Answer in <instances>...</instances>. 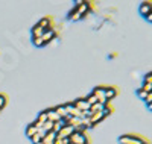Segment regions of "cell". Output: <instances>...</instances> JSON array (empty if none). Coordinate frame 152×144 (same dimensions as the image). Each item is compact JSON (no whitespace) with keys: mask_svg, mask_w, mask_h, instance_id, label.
<instances>
[{"mask_svg":"<svg viewBox=\"0 0 152 144\" xmlns=\"http://www.w3.org/2000/svg\"><path fill=\"white\" fill-rule=\"evenodd\" d=\"M6 106V97L3 94H0V109Z\"/></svg>","mask_w":152,"mask_h":144,"instance_id":"cell-24","label":"cell"},{"mask_svg":"<svg viewBox=\"0 0 152 144\" xmlns=\"http://www.w3.org/2000/svg\"><path fill=\"white\" fill-rule=\"evenodd\" d=\"M37 132H38V129H37L34 124H29V126L26 127V137H28V138H32Z\"/></svg>","mask_w":152,"mask_h":144,"instance_id":"cell-17","label":"cell"},{"mask_svg":"<svg viewBox=\"0 0 152 144\" xmlns=\"http://www.w3.org/2000/svg\"><path fill=\"white\" fill-rule=\"evenodd\" d=\"M91 94L97 99L99 103H102V105L107 103V99H105V87H97V88H94Z\"/></svg>","mask_w":152,"mask_h":144,"instance_id":"cell-3","label":"cell"},{"mask_svg":"<svg viewBox=\"0 0 152 144\" xmlns=\"http://www.w3.org/2000/svg\"><path fill=\"white\" fill-rule=\"evenodd\" d=\"M138 11H140L142 17H148L151 12H152V2H143V3H140Z\"/></svg>","mask_w":152,"mask_h":144,"instance_id":"cell-7","label":"cell"},{"mask_svg":"<svg viewBox=\"0 0 152 144\" xmlns=\"http://www.w3.org/2000/svg\"><path fill=\"white\" fill-rule=\"evenodd\" d=\"M85 100L88 102V105H90V106H91V105H94V103H97V99H96L93 94H88V96L85 97Z\"/></svg>","mask_w":152,"mask_h":144,"instance_id":"cell-20","label":"cell"},{"mask_svg":"<svg viewBox=\"0 0 152 144\" xmlns=\"http://www.w3.org/2000/svg\"><path fill=\"white\" fill-rule=\"evenodd\" d=\"M64 108H66L67 114H69V115H72V117H79V119L82 117V112L76 109V108L73 106V103H66V105H64Z\"/></svg>","mask_w":152,"mask_h":144,"instance_id":"cell-9","label":"cell"},{"mask_svg":"<svg viewBox=\"0 0 152 144\" xmlns=\"http://www.w3.org/2000/svg\"><path fill=\"white\" fill-rule=\"evenodd\" d=\"M56 29L53 28V29H49V31H44V33H43V36H41V40H43V43H44V46L46 44H49V43H52L55 38H56Z\"/></svg>","mask_w":152,"mask_h":144,"instance_id":"cell-4","label":"cell"},{"mask_svg":"<svg viewBox=\"0 0 152 144\" xmlns=\"http://www.w3.org/2000/svg\"><path fill=\"white\" fill-rule=\"evenodd\" d=\"M146 144H152V143H146Z\"/></svg>","mask_w":152,"mask_h":144,"instance_id":"cell-32","label":"cell"},{"mask_svg":"<svg viewBox=\"0 0 152 144\" xmlns=\"http://www.w3.org/2000/svg\"><path fill=\"white\" fill-rule=\"evenodd\" d=\"M148 109H149V111H152V103H149V105H148Z\"/></svg>","mask_w":152,"mask_h":144,"instance_id":"cell-30","label":"cell"},{"mask_svg":"<svg viewBox=\"0 0 152 144\" xmlns=\"http://www.w3.org/2000/svg\"><path fill=\"white\" fill-rule=\"evenodd\" d=\"M137 96L140 97L142 100H145V99H146V96H148V93H146L145 89H142V88H138V89H137Z\"/></svg>","mask_w":152,"mask_h":144,"instance_id":"cell-22","label":"cell"},{"mask_svg":"<svg viewBox=\"0 0 152 144\" xmlns=\"http://www.w3.org/2000/svg\"><path fill=\"white\" fill-rule=\"evenodd\" d=\"M43 33H44V31H43L38 24H35L34 28H32V38H41Z\"/></svg>","mask_w":152,"mask_h":144,"instance_id":"cell-15","label":"cell"},{"mask_svg":"<svg viewBox=\"0 0 152 144\" xmlns=\"http://www.w3.org/2000/svg\"><path fill=\"white\" fill-rule=\"evenodd\" d=\"M53 109H55V112L61 117V119H66V117L69 115L67 111H66V108H64V105H62V106H56V108H53Z\"/></svg>","mask_w":152,"mask_h":144,"instance_id":"cell-16","label":"cell"},{"mask_svg":"<svg viewBox=\"0 0 152 144\" xmlns=\"http://www.w3.org/2000/svg\"><path fill=\"white\" fill-rule=\"evenodd\" d=\"M145 20H146V21H149V23H152V12H151V14H149L148 17H145Z\"/></svg>","mask_w":152,"mask_h":144,"instance_id":"cell-29","label":"cell"},{"mask_svg":"<svg viewBox=\"0 0 152 144\" xmlns=\"http://www.w3.org/2000/svg\"><path fill=\"white\" fill-rule=\"evenodd\" d=\"M41 140H43V138H41V137H40V135H38V134H35V135H34V137H32V138H31V141H32V143H34V144H35V143H40V141H41Z\"/></svg>","mask_w":152,"mask_h":144,"instance_id":"cell-26","label":"cell"},{"mask_svg":"<svg viewBox=\"0 0 152 144\" xmlns=\"http://www.w3.org/2000/svg\"><path fill=\"white\" fill-rule=\"evenodd\" d=\"M73 106L78 109V111H81V112L90 109V105H88V102H87L85 99H78V100H75V102H73Z\"/></svg>","mask_w":152,"mask_h":144,"instance_id":"cell-6","label":"cell"},{"mask_svg":"<svg viewBox=\"0 0 152 144\" xmlns=\"http://www.w3.org/2000/svg\"><path fill=\"white\" fill-rule=\"evenodd\" d=\"M55 138H56V134H55V132H47V135H46L41 141H43L44 144H53Z\"/></svg>","mask_w":152,"mask_h":144,"instance_id":"cell-14","label":"cell"},{"mask_svg":"<svg viewBox=\"0 0 152 144\" xmlns=\"http://www.w3.org/2000/svg\"><path fill=\"white\" fill-rule=\"evenodd\" d=\"M67 18H69L70 21H78V20H81V18H82V15H81L79 12L73 8V9L69 12V17H67Z\"/></svg>","mask_w":152,"mask_h":144,"instance_id":"cell-13","label":"cell"},{"mask_svg":"<svg viewBox=\"0 0 152 144\" xmlns=\"http://www.w3.org/2000/svg\"><path fill=\"white\" fill-rule=\"evenodd\" d=\"M145 84L152 85V71H151V73H148V74L145 76Z\"/></svg>","mask_w":152,"mask_h":144,"instance_id":"cell-23","label":"cell"},{"mask_svg":"<svg viewBox=\"0 0 152 144\" xmlns=\"http://www.w3.org/2000/svg\"><path fill=\"white\" fill-rule=\"evenodd\" d=\"M64 126H66V121H64V120H61V121H58V123H53V129H52V132L58 134L59 130H61V127H64Z\"/></svg>","mask_w":152,"mask_h":144,"instance_id":"cell-18","label":"cell"},{"mask_svg":"<svg viewBox=\"0 0 152 144\" xmlns=\"http://www.w3.org/2000/svg\"><path fill=\"white\" fill-rule=\"evenodd\" d=\"M117 96V88L116 87H105V99L107 102H111Z\"/></svg>","mask_w":152,"mask_h":144,"instance_id":"cell-10","label":"cell"},{"mask_svg":"<svg viewBox=\"0 0 152 144\" xmlns=\"http://www.w3.org/2000/svg\"><path fill=\"white\" fill-rule=\"evenodd\" d=\"M37 134H38V135H40L41 138H44V137L47 135V132H46V130H44V129H38V132H37Z\"/></svg>","mask_w":152,"mask_h":144,"instance_id":"cell-28","label":"cell"},{"mask_svg":"<svg viewBox=\"0 0 152 144\" xmlns=\"http://www.w3.org/2000/svg\"><path fill=\"white\" fill-rule=\"evenodd\" d=\"M32 43H34V46H37V47H43V46H44V43H43L41 38H32Z\"/></svg>","mask_w":152,"mask_h":144,"instance_id":"cell-21","label":"cell"},{"mask_svg":"<svg viewBox=\"0 0 152 144\" xmlns=\"http://www.w3.org/2000/svg\"><path fill=\"white\" fill-rule=\"evenodd\" d=\"M142 89H145L146 93H151V91H152V85H149V84H145V82H143V85H142Z\"/></svg>","mask_w":152,"mask_h":144,"instance_id":"cell-25","label":"cell"},{"mask_svg":"<svg viewBox=\"0 0 152 144\" xmlns=\"http://www.w3.org/2000/svg\"><path fill=\"white\" fill-rule=\"evenodd\" d=\"M69 144H72V143H69Z\"/></svg>","mask_w":152,"mask_h":144,"instance_id":"cell-33","label":"cell"},{"mask_svg":"<svg viewBox=\"0 0 152 144\" xmlns=\"http://www.w3.org/2000/svg\"><path fill=\"white\" fill-rule=\"evenodd\" d=\"M41 129H44L46 132H52V129H53V123L47 120V121H46V123L43 124V127H41Z\"/></svg>","mask_w":152,"mask_h":144,"instance_id":"cell-19","label":"cell"},{"mask_svg":"<svg viewBox=\"0 0 152 144\" xmlns=\"http://www.w3.org/2000/svg\"><path fill=\"white\" fill-rule=\"evenodd\" d=\"M88 119H90V123H91V126L94 127L97 123H100V121H102V120L105 119V117H104V114H102V112H94V114H91L90 117H88Z\"/></svg>","mask_w":152,"mask_h":144,"instance_id":"cell-11","label":"cell"},{"mask_svg":"<svg viewBox=\"0 0 152 144\" xmlns=\"http://www.w3.org/2000/svg\"><path fill=\"white\" fill-rule=\"evenodd\" d=\"M75 127L73 126H69V124H66L64 127H61V130L56 134V137L58 138H70L72 135H73V132H75Z\"/></svg>","mask_w":152,"mask_h":144,"instance_id":"cell-5","label":"cell"},{"mask_svg":"<svg viewBox=\"0 0 152 144\" xmlns=\"http://www.w3.org/2000/svg\"><path fill=\"white\" fill-rule=\"evenodd\" d=\"M35 144H44V143H43V141H40V143H35Z\"/></svg>","mask_w":152,"mask_h":144,"instance_id":"cell-31","label":"cell"},{"mask_svg":"<svg viewBox=\"0 0 152 144\" xmlns=\"http://www.w3.org/2000/svg\"><path fill=\"white\" fill-rule=\"evenodd\" d=\"M69 140L72 144H88L87 132H73V135Z\"/></svg>","mask_w":152,"mask_h":144,"instance_id":"cell-2","label":"cell"},{"mask_svg":"<svg viewBox=\"0 0 152 144\" xmlns=\"http://www.w3.org/2000/svg\"><path fill=\"white\" fill-rule=\"evenodd\" d=\"M119 143L120 144H146L149 141L146 138H143L142 135L134 134V135H120L119 137Z\"/></svg>","mask_w":152,"mask_h":144,"instance_id":"cell-1","label":"cell"},{"mask_svg":"<svg viewBox=\"0 0 152 144\" xmlns=\"http://www.w3.org/2000/svg\"><path fill=\"white\" fill-rule=\"evenodd\" d=\"M40 28L43 29V31H49V29H53V23H52V18L50 17H44V18H41L40 21L37 23Z\"/></svg>","mask_w":152,"mask_h":144,"instance_id":"cell-8","label":"cell"},{"mask_svg":"<svg viewBox=\"0 0 152 144\" xmlns=\"http://www.w3.org/2000/svg\"><path fill=\"white\" fill-rule=\"evenodd\" d=\"M145 103H146V105L152 103V91H151V93H148V96H146V99H145Z\"/></svg>","mask_w":152,"mask_h":144,"instance_id":"cell-27","label":"cell"},{"mask_svg":"<svg viewBox=\"0 0 152 144\" xmlns=\"http://www.w3.org/2000/svg\"><path fill=\"white\" fill-rule=\"evenodd\" d=\"M46 114H47V120H49V121H52V123H58V121L62 120L61 117L55 112V109H47Z\"/></svg>","mask_w":152,"mask_h":144,"instance_id":"cell-12","label":"cell"}]
</instances>
